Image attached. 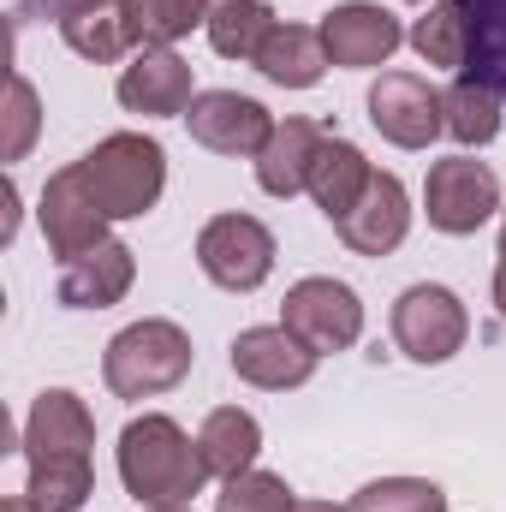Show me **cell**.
Instances as JSON below:
<instances>
[{"instance_id":"obj_8","label":"cell","mask_w":506,"mask_h":512,"mask_svg":"<svg viewBox=\"0 0 506 512\" xmlns=\"http://www.w3.org/2000/svg\"><path fill=\"white\" fill-rule=\"evenodd\" d=\"M370 126L393 143V149H429L447 131V102L429 78L417 72H381L370 84Z\"/></svg>"},{"instance_id":"obj_22","label":"cell","mask_w":506,"mask_h":512,"mask_svg":"<svg viewBox=\"0 0 506 512\" xmlns=\"http://www.w3.org/2000/svg\"><path fill=\"white\" fill-rule=\"evenodd\" d=\"M441 102H447V137H453L459 149H483V143H495V137H501L506 102L483 84V78L459 72V78H453V90H441Z\"/></svg>"},{"instance_id":"obj_5","label":"cell","mask_w":506,"mask_h":512,"mask_svg":"<svg viewBox=\"0 0 506 512\" xmlns=\"http://www.w3.org/2000/svg\"><path fill=\"white\" fill-rule=\"evenodd\" d=\"M423 215L447 239H465V233L489 227L501 215V179H495V167L489 161H471V155L435 161L429 179H423Z\"/></svg>"},{"instance_id":"obj_37","label":"cell","mask_w":506,"mask_h":512,"mask_svg":"<svg viewBox=\"0 0 506 512\" xmlns=\"http://www.w3.org/2000/svg\"><path fill=\"white\" fill-rule=\"evenodd\" d=\"M423 6H429V0H423Z\"/></svg>"},{"instance_id":"obj_10","label":"cell","mask_w":506,"mask_h":512,"mask_svg":"<svg viewBox=\"0 0 506 512\" xmlns=\"http://www.w3.org/2000/svg\"><path fill=\"white\" fill-rule=\"evenodd\" d=\"M36 221H42V239H48V251L60 256V262H72V256L108 245V215H102V203L84 191L78 167H60V173L42 185Z\"/></svg>"},{"instance_id":"obj_27","label":"cell","mask_w":506,"mask_h":512,"mask_svg":"<svg viewBox=\"0 0 506 512\" xmlns=\"http://www.w3.org/2000/svg\"><path fill=\"white\" fill-rule=\"evenodd\" d=\"M24 495L42 512H78L96 495V471H90V459H48V465H30Z\"/></svg>"},{"instance_id":"obj_13","label":"cell","mask_w":506,"mask_h":512,"mask_svg":"<svg viewBox=\"0 0 506 512\" xmlns=\"http://www.w3.org/2000/svg\"><path fill=\"white\" fill-rule=\"evenodd\" d=\"M24 459L48 465V459H90L96 447V417L72 387H42L30 417H24Z\"/></svg>"},{"instance_id":"obj_30","label":"cell","mask_w":506,"mask_h":512,"mask_svg":"<svg viewBox=\"0 0 506 512\" xmlns=\"http://www.w3.org/2000/svg\"><path fill=\"white\" fill-rule=\"evenodd\" d=\"M36 131H42V96L24 72H12V84H6V161H24Z\"/></svg>"},{"instance_id":"obj_6","label":"cell","mask_w":506,"mask_h":512,"mask_svg":"<svg viewBox=\"0 0 506 512\" xmlns=\"http://www.w3.org/2000/svg\"><path fill=\"white\" fill-rule=\"evenodd\" d=\"M280 322L310 346V352H352L358 334H364V304L346 280L334 274H304L298 286H286L280 298Z\"/></svg>"},{"instance_id":"obj_11","label":"cell","mask_w":506,"mask_h":512,"mask_svg":"<svg viewBox=\"0 0 506 512\" xmlns=\"http://www.w3.org/2000/svg\"><path fill=\"white\" fill-rule=\"evenodd\" d=\"M197 102V78L191 60H179L173 48H137L131 66L120 72V108L143 120H185Z\"/></svg>"},{"instance_id":"obj_7","label":"cell","mask_w":506,"mask_h":512,"mask_svg":"<svg viewBox=\"0 0 506 512\" xmlns=\"http://www.w3.org/2000/svg\"><path fill=\"white\" fill-rule=\"evenodd\" d=\"M197 268L221 292H256L274 274V233L256 215H215L197 233Z\"/></svg>"},{"instance_id":"obj_32","label":"cell","mask_w":506,"mask_h":512,"mask_svg":"<svg viewBox=\"0 0 506 512\" xmlns=\"http://www.w3.org/2000/svg\"><path fill=\"white\" fill-rule=\"evenodd\" d=\"M0 512H42L30 495H12V501H0Z\"/></svg>"},{"instance_id":"obj_28","label":"cell","mask_w":506,"mask_h":512,"mask_svg":"<svg viewBox=\"0 0 506 512\" xmlns=\"http://www.w3.org/2000/svg\"><path fill=\"white\" fill-rule=\"evenodd\" d=\"M346 512H447V495L429 477H381V483H364L346 501Z\"/></svg>"},{"instance_id":"obj_9","label":"cell","mask_w":506,"mask_h":512,"mask_svg":"<svg viewBox=\"0 0 506 512\" xmlns=\"http://www.w3.org/2000/svg\"><path fill=\"white\" fill-rule=\"evenodd\" d=\"M191 126V143H203L209 155H233V161H256L262 143L274 137V114L256 102V96H239V90H203L185 114Z\"/></svg>"},{"instance_id":"obj_4","label":"cell","mask_w":506,"mask_h":512,"mask_svg":"<svg viewBox=\"0 0 506 512\" xmlns=\"http://www.w3.org/2000/svg\"><path fill=\"white\" fill-rule=\"evenodd\" d=\"M465 340H471V310L453 286L417 280L393 298V346L411 364H447L465 352Z\"/></svg>"},{"instance_id":"obj_1","label":"cell","mask_w":506,"mask_h":512,"mask_svg":"<svg viewBox=\"0 0 506 512\" xmlns=\"http://www.w3.org/2000/svg\"><path fill=\"white\" fill-rule=\"evenodd\" d=\"M120 483L137 507H191V495H203L209 465L203 447L161 411H143L120 429Z\"/></svg>"},{"instance_id":"obj_25","label":"cell","mask_w":506,"mask_h":512,"mask_svg":"<svg viewBox=\"0 0 506 512\" xmlns=\"http://www.w3.org/2000/svg\"><path fill=\"white\" fill-rule=\"evenodd\" d=\"M274 24H280V18H274L268 0H233V6H215L203 30H209V48H215L221 60H256V48L268 42Z\"/></svg>"},{"instance_id":"obj_23","label":"cell","mask_w":506,"mask_h":512,"mask_svg":"<svg viewBox=\"0 0 506 512\" xmlns=\"http://www.w3.org/2000/svg\"><path fill=\"white\" fill-rule=\"evenodd\" d=\"M405 42L423 54V66H435V72H465V60H471L465 6H459V0H435V6L405 30Z\"/></svg>"},{"instance_id":"obj_14","label":"cell","mask_w":506,"mask_h":512,"mask_svg":"<svg viewBox=\"0 0 506 512\" xmlns=\"http://www.w3.org/2000/svg\"><path fill=\"white\" fill-rule=\"evenodd\" d=\"M322 352H310L286 322H268V328H245L233 340V376L239 382L262 387V393H286V387H304L316 376Z\"/></svg>"},{"instance_id":"obj_29","label":"cell","mask_w":506,"mask_h":512,"mask_svg":"<svg viewBox=\"0 0 506 512\" xmlns=\"http://www.w3.org/2000/svg\"><path fill=\"white\" fill-rule=\"evenodd\" d=\"M292 507H298V495L274 471H245V477L221 483V495H215V512H292Z\"/></svg>"},{"instance_id":"obj_16","label":"cell","mask_w":506,"mask_h":512,"mask_svg":"<svg viewBox=\"0 0 506 512\" xmlns=\"http://www.w3.org/2000/svg\"><path fill=\"white\" fill-rule=\"evenodd\" d=\"M131 280H137L131 245L108 239V245H96V251L60 262V304H66V310H108V304H120L131 292Z\"/></svg>"},{"instance_id":"obj_35","label":"cell","mask_w":506,"mask_h":512,"mask_svg":"<svg viewBox=\"0 0 506 512\" xmlns=\"http://www.w3.org/2000/svg\"><path fill=\"white\" fill-rule=\"evenodd\" d=\"M143 512H197V507H143Z\"/></svg>"},{"instance_id":"obj_12","label":"cell","mask_w":506,"mask_h":512,"mask_svg":"<svg viewBox=\"0 0 506 512\" xmlns=\"http://www.w3.org/2000/svg\"><path fill=\"white\" fill-rule=\"evenodd\" d=\"M322 42H328V60L346 66V72H376L393 60V48L405 42L399 18L376 6V0H346L334 12H322Z\"/></svg>"},{"instance_id":"obj_18","label":"cell","mask_w":506,"mask_h":512,"mask_svg":"<svg viewBox=\"0 0 506 512\" xmlns=\"http://www.w3.org/2000/svg\"><path fill=\"white\" fill-rule=\"evenodd\" d=\"M251 66L274 84V90H310V84H322V72H328L334 60H328L322 24H274L268 42L256 48Z\"/></svg>"},{"instance_id":"obj_24","label":"cell","mask_w":506,"mask_h":512,"mask_svg":"<svg viewBox=\"0 0 506 512\" xmlns=\"http://www.w3.org/2000/svg\"><path fill=\"white\" fill-rule=\"evenodd\" d=\"M459 6H465V24H471V60H465V72L483 78L506 102V0H459Z\"/></svg>"},{"instance_id":"obj_21","label":"cell","mask_w":506,"mask_h":512,"mask_svg":"<svg viewBox=\"0 0 506 512\" xmlns=\"http://www.w3.org/2000/svg\"><path fill=\"white\" fill-rule=\"evenodd\" d=\"M197 447H203L209 477L233 483V477L256 471V453H262V423H256L245 405H215V411L203 417V429H197Z\"/></svg>"},{"instance_id":"obj_33","label":"cell","mask_w":506,"mask_h":512,"mask_svg":"<svg viewBox=\"0 0 506 512\" xmlns=\"http://www.w3.org/2000/svg\"><path fill=\"white\" fill-rule=\"evenodd\" d=\"M292 512H346V507H334V501H304V495H298V507Z\"/></svg>"},{"instance_id":"obj_19","label":"cell","mask_w":506,"mask_h":512,"mask_svg":"<svg viewBox=\"0 0 506 512\" xmlns=\"http://www.w3.org/2000/svg\"><path fill=\"white\" fill-rule=\"evenodd\" d=\"M54 24H60L66 48H72L78 60H96V66H114V60H126L131 48H137L131 18H126L120 0H72Z\"/></svg>"},{"instance_id":"obj_3","label":"cell","mask_w":506,"mask_h":512,"mask_svg":"<svg viewBox=\"0 0 506 512\" xmlns=\"http://www.w3.org/2000/svg\"><path fill=\"white\" fill-rule=\"evenodd\" d=\"M191 334L167 316H143L120 328L102 352V382L114 399H155V393H173V387L191 376Z\"/></svg>"},{"instance_id":"obj_2","label":"cell","mask_w":506,"mask_h":512,"mask_svg":"<svg viewBox=\"0 0 506 512\" xmlns=\"http://www.w3.org/2000/svg\"><path fill=\"white\" fill-rule=\"evenodd\" d=\"M72 167H78L84 191L102 203L108 221H137V215H149V209L161 203V191H167V149H161L155 137H143V131H114V137H102V143L84 149Z\"/></svg>"},{"instance_id":"obj_36","label":"cell","mask_w":506,"mask_h":512,"mask_svg":"<svg viewBox=\"0 0 506 512\" xmlns=\"http://www.w3.org/2000/svg\"><path fill=\"white\" fill-rule=\"evenodd\" d=\"M203 6H209V12H215V6H233V0H203Z\"/></svg>"},{"instance_id":"obj_34","label":"cell","mask_w":506,"mask_h":512,"mask_svg":"<svg viewBox=\"0 0 506 512\" xmlns=\"http://www.w3.org/2000/svg\"><path fill=\"white\" fill-rule=\"evenodd\" d=\"M66 6H72V0H48V12H54V18H60V12H66Z\"/></svg>"},{"instance_id":"obj_31","label":"cell","mask_w":506,"mask_h":512,"mask_svg":"<svg viewBox=\"0 0 506 512\" xmlns=\"http://www.w3.org/2000/svg\"><path fill=\"white\" fill-rule=\"evenodd\" d=\"M495 310L506 322V209H501V262H495Z\"/></svg>"},{"instance_id":"obj_26","label":"cell","mask_w":506,"mask_h":512,"mask_svg":"<svg viewBox=\"0 0 506 512\" xmlns=\"http://www.w3.org/2000/svg\"><path fill=\"white\" fill-rule=\"evenodd\" d=\"M131 18L137 48H173L179 36H191L197 24H209L203 0H120Z\"/></svg>"},{"instance_id":"obj_17","label":"cell","mask_w":506,"mask_h":512,"mask_svg":"<svg viewBox=\"0 0 506 512\" xmlns=\"http://www.w3.org/2000/svg\"><path fill=\"white\" fill-rule=\"evenodd\" d=\"M328 131L334 126H322V120H280L274 137L262 143V155H256V185H262L268 197H298V191H310V167H316Z\"/></svg>"},{"instance_id":"obj_15","label":"cell","mask_w":506,"mask_h":512,"mask_svg":"<svg viewBox=\"0 0 506 512\" xmlns=\"http://www.w3.org/2000/svg\"><path fill=\"white\" fill-rule=\"evenodd\" d=\"M334 233L346 239V251H358V256L399 251L405 233H411V191H405V179L399 173H376L364 185V197L352 203V215L334 221Z\"/></svg>"},{"instance_id":"obj_20","label":"cell","mask_w":506,"mask_h":512,"mask_svg":"<svg viewBox=\"0 0 506 512\" xmlns=\"http://www.w3.org/2000/svg\"><path fill=\"white\" fill-rule=\"evenodd\" d=\"M370 179H376L370 155H364L352 137L328 131V143H322V155H316V167H310V197H316V209H322L328 221L352 215V203L364 197V185H370Z\"/></svg>"}]
</instances>
